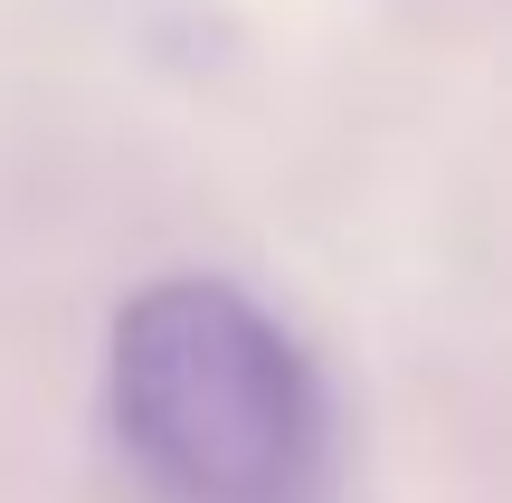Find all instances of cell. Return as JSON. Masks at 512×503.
<instances>
[{"label": "cell", "mask_w": 512, "mask_h": 503, "mask_svg": "<svg viewBox=\"0 0 512 503\" xmlns=\"http://www.w3.org/2000/svg\"><path fill=\"white\" fill-rule=\"evenodd\" d=\"M105 428L152 503H332V380L247 285L162 276L105 342Z\"/></svg>", "instance_id": "obj_1"}]
</instances>
